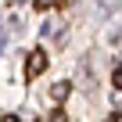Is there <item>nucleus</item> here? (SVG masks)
Returning a JSON list of instances; mask_svg holds the SVG:
<instances>
[{
    "label": "nucleus",
    "instance_id": "5",
    "mask_svg": "<svg viewBox=\"0 0 122 122\" xmlns=\"http://www.w3.org/2000/svg\"><path fill=\"white\" fill-rule=\"evenodd\" d=\"M104 122H118V115H108V118H104Z\"/></svg>",
    "mask_w": 122,
    "mask_h": 122
},
{
    "label": "nucleus",
    "instance_id": "4",
    "mask_svg": "<svg viewBox=\"0 0 122 122\" xmlns=\"http://www.w3.org/2000/svg\"><path fill=\"white\" fill-rule=\"evenodd\" d=\"M115 86H118V90H122V68H118V72H115Z\"/></svg>",
    "mask_w": 122,
    "mask_h": 122
},
{
    "label": "nucleus",
    "instance_id": "2",
    "mask_svg": "<svg viewBox=\"0 0 122 122\" xmlns=\"http://www.w3.org/2000/svg\"><path fill=\"white\" fill-rule=\"evenodd\" d=\"M65 97H68V83H57L54 86V101H65Z\"/></svg>",
    "mask_w": 122,
    "mask_h": 122
},
{
    "label": "nucleus",
    "instance_id": "3",
    "mask_svg": "<svg viewBox=\"0 0 122 122\" xmlns=\"http://www.w3.org/2000/svg\"><path fill=\"white\" fill-rule=\"evenodd\" d=\"M50 122H68V118L61 115V111H54V115H50Z\"/></svg>",
    "mask_w": 122,
    "mask_h": 122
},
{
    "label": "nucleus",
    "instance_id": "1",
    "mask_svg": "<svg viewBox=\"0 0 122 122\" xmlns=\"http://www.w3.org/2000/svg\"><path fill=\"white\" fill-rule=\"evenodd\" d=\"M43 68H47V54L43 50H32L29 54V76H40Z\"/></svg>",
    "mask_w": 122,
    "mask_h": 122
}]
</instances>
